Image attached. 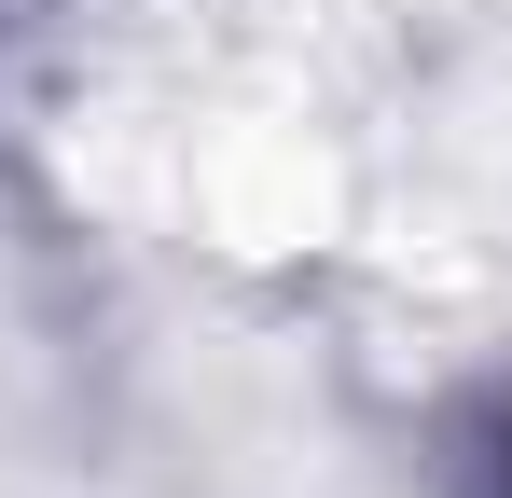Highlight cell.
Segmentation results:
<instances>
[]
</instances>
